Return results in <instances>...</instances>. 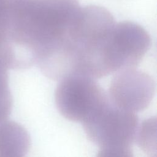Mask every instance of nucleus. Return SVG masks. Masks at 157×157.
<instances>
[{
  "label": "nucleus",
  "instance_id": "8",
  "mask_svg": "<svg viewBox=\"0 0 157 157\" xmlns=\"http://www.w3.org/2000/svg\"><path fill=\"white\" fill-rule=\"evenodd\" d=\"M6 66L0 63V123L8 117L12 107V96L8 87Z\"/></svg>",
  "mask_w": 157,
  "mask_h": 157
},
{
  "label": "nucleus",
  "instance_id": "2",
  "mask_svg": "<svg viewBox=\"0 0 157 157\" xmlns=\"http://www.w3.org/2000/svg\"><path fill=\"white\" fill-rule=\"evenodd\" d=\"M115 25L112 15L102 7L80 8L71 37L75 72L90 76L101 73L106 45Z\"/></svg>",
  "mask_w": 157,
  "mask_h": 157
},
{
  "label": "nucleus",
  "instance_id": "6",
  "mask_svg": "<svg viewBox=\"0 0 157 157\" xmlns=\"http://www.w3.org/2000/svg\"><path fill=\"white\" fill-rule=\"evenodd\" d=\"M155 93V83L152 77L135 68L115 72L107 94L116 107L136 113L149 106Z\"/></svg>",
  "mask_w": 157,
  "mask_h": 157
},
{
  "label": "nucleus",
  "instance_id": "3",
  "mask_svg": "<svg viewBox=\"0 0 157 157\" xmlns=\"http://www.w3.org/2000/svg\"><path fill=\"white\" fill-rule=\"evenodd\" d=\"M82 125L87 137L99 148L98 156H132L138 129L136 113L121 109L109 100Z\"/></svg>",
  "mask_w": 157,
  "mask_h": 157
},
{
  "label": "nucleus",
  "instance_id": "9",
  "mask_svg": "<svg viewBox=\"0 0 157 157\" xmlns=\"http://www.w3.org/2000/svg\"><path fill=\"white\" fill-rule=\"evenodd\" d=\"M139 134L138 140L137 139L140 147L145 152L153 151V147L156 149V122L153 119L146 120L142 124Z\"/></svg>",
  "mask_w": 157,
  "mask_h": 157
},
{
  "label": "nucleus",
  "instance_id": "4",
  "mask_svg": "<svg viewBox=\"0 0 157 157\" xmlns=\"http://www.w3.org/2000/svg\"><path fill=\"white\" fill-rule=\"evenodd\" d=\"M59 80L55 94L56 105L70 121L82 124L109 101L108 94L94 78L71 75Z\"/></svg>",
  "mask_w": 157,
  "mask_h": 157
},
{
  "label": "nucleus",
  "instance_id": "7",
  "mask_svg": "<svg viewBox=\"0 0 157 157\" xmlns=\"http://www.w3.org/2000/svg\"><path fill=\"white\" fill-rule=\"evenodd\" d=\"M30 138L27 131L14 122L0 125V153L5 156H22L29 150Z\"/></svg>",
  "mask_w": 157,
  "mask_h": 157
},
{
  "label": "nucleus",
  "instance_id": "1",
  "mask_svg": "<svg viewBox=\"0 0 157 157\" xmlns=\"http://www.w3.org/2000/svg\"><path fill=\"white\" fill-rule=\"evenodd\" d=\"M81 7L78 0H29L13 21L9 44L25 68L49 67L67 48Z\"/></svg>",
  "mask_w": 157,
  "mask_h": 157
},
{
  "label": "nucleus",
  "instance_id": "5",
  "mask_svg": "<svg viewBox=\"0 0 157 157\" xmlns=\"http://www.w3.org/2000/svg\"><path fill=\"white\" fill-rule=\"evenodd\" d=\"M150 45V36L140 25L129 21L115 23L105 52L109 74L136 68Z\"/></svg>",
  "mask_w": 157,
  "mask_h": 157
}]
</instances>
